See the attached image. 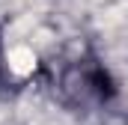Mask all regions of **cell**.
<instances>
[{"mask_svg": "<svg viewBox=\"0 0 128 125\" xmlns=\"http://www.w3.org/2000/svg\"><path fill=\"white\" fill-rule=\"evenodd\" d=\"M9 60H12V68L15 72H30L33 68V51L24 48V45H18V48H12Z\"/></svg>", "mask_w": 128, "mask_h": 125, "instance_id": "cell-1", "label": "cell"}]
</instances>
